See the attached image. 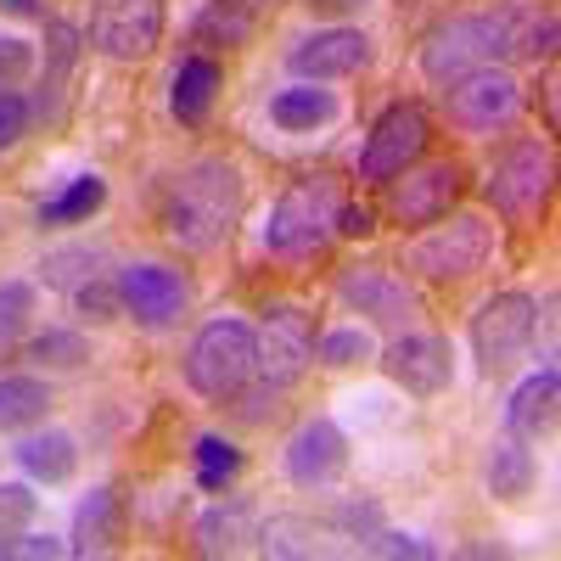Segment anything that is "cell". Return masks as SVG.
Segmentation results:
<instances>
[{
	"label": "cell",
	"mask_w": 561,
	"mask_h": 561,
	"mask_svg": "<svg viewBox=\"0 0 561 561\" xmlns=\"http://www.w3.org/2000/svg\"><path fill=\"white\" fill-rule=\"evenodd\" d=\"M73 309L90 314V320H113V314H124V309H118V280L102 275V280H90V287H79V293H73Z\"/></svg>",
	"instance_id": "37"
},
{
	"label": "cell",
	"mask_w": 561,
	"mask_h": 561,
	"mask_svg": "<svg viewBox=\"0 0 561 561\" xmlns=\"http://www.w3.org/2000/svg\"><path fill=\"white\" fill-rule=\"evenodd\" d=\"M34 511H39V500H34L28 483H0V556H7V545L18 534H28Z\"/></svg>",
	"instance_id": "33"
},
{
	"label": "cell",
	"mask_w": 561,
	"mask_h": 561,
	"mask_svg": "<svg viewBox=\"0 0 561 561\" xmlns=\"http://www.w3.org/2000/svg\"><path fill=\"white\" fill-rule=\"evenodd\" d=\"M28 124H34V107L18 96V90H0V152H12L28 135Z\"/></svg>",
	"instance_id": "36"
},
{
	"label": "cell",
	"mask_w": 561,
	"mask_h": 561,
	"mask_svg": "<svg viewBox=\"0 0 561 561\" xmlns=\"http://www.w3.org/2000/svg\"><path fill=\"white\" fill-rule=\"evenodd\" d=\"M45 410H51V388L34 377H0V433H23L39 427Z\"/></svg>",
	"instance_id": "26"
},
{
	"label": "cell",
	"mask_w": 561,
	"mask_h": 561,
	"mask_svg": "<svg viewBox=\"0 0 561 561\" xmlns=\"http://www.w3.org/2000/svg\"><path fill=\"white\" fill-rule=\"evenodd\" d=\"M337 208H343V185L332 174H304L293 180L280 203L270 208L264 225V253L275 259H309L337 237Z\"/></svg>",
	"instance_id": "3"
},
{
	"label": "cell",
	"mask_w": 561,
	"mask_h": 561,
	"mask_svg": "<svg viewBox=\"0 0 561 561\" xmlns=\"http://www.w3.org/2000/svg\"><path fill=\"white\" fill-rule=\"evenodd\" d=\"M248 208V180L237 163L225 158H197L192 169H180L169 197H163V230L169 242L185 253H214L237 237Z\"/></svg>",
	"instance_id": "1"
},
{
	"label": "cell",
	"mask_w": 561,
	"mask_h": 561,
	"mask_svg": "<svg viewBox=\"0 0 561 561\" xmlns=\"http://www.w3.org/2000/svg\"><path fill=\"white\" fill-rule=\"evenodd\" d=\"M466 192V169L455 158L444 163H410L404 174L388 180V214L399 225H438Z\"/></svg>",
	"instance_id": "12"
},
{
	"label": "cell",
	"mask_w": 561,
	"mask_h": 561,
	"mask_svg": "<svg viewBox=\"0 0 561 561\" xmlns=\"http://www.w3.org/2000/svg\"><path fill=\"white\" fill-rule=\"evenodd\" d=\"M287 68L309 84L320 79H348L359 68H370V39L359 28H320L309 39H298L293 51H287Z\"/></svg>",
	"instance_id": "17"
},
{
	"label": "cell",
	"mask_w": 561,
	"mask_h": 561,
	"mask_svg": "<svg viewBox=\"0 0 561 561\" xmlns=\"http://www.w3.org/2000/svg\"><path fill=\"white\" fill-rule=\"evenodd\" d=\"M225 7H237V12L259 18V12H270V7H275V0H225Z\"/></svg>",
	"instance_id": "45"
},
{
	"label": "cell",
	"mask_w": 561,
	"mask_h": 561,
	"mask_svg": "<svg viewBox=\"0 0 561 561\" xmlns=\"http://www.w3.org/2000/svg\"><path fill=\"white\" fill-rule=\"evenodd\" d=\"M314 359V320L298 309V304H275L264 309V325H259V377L264 388L287 393Z\"/></svg>",
	"instance_id": "11"
},
{
	"label": "cell",
	"mask_w": 561,
	"mask_h": 561,
	"mask_svg": "<svg viewBox=\"0 0 561 561\" xmlns=\"http://www.w3.org/2000/svg\"><path fill=\"white\" fill-rule=\"evenodd\" d=\"M550 192H556V158H550V140H517L489 174L483 197L494 203L500 219L511 225H534L545 208H550Z\"/></svg>",
	"instance_id": "5"
},
{
	"label": "cell",
	"mask_w": 561,
	"mask_h": 561,
	"mask_svg": "<svg viewBox=\"0 0 561 561\" xmlns=\"http://www.w3.org/2000/svg\"><path fill=\"white\" fill-rule=\"evenodd\" d=\"M219 84H225V73H219V62H214L208 51L185 57V62L174 68V90H169L174 118H180V124H203L208 107H214V96H219Z\"/></svg>",
	"instance_id": "20"
},
{
	"label": "cell",
	"mask_w": 561,
	"mask_h": 561,
	"mask_svg": "<svg viewBox=\"0 0 561 561\" xmlns=\"http://www.w3.org/2000/svg\"><path fill=\"white\" fill-rule=\"evenodd\" d=\"M517 57H528V62H539V57H556V12L545 7H523V18H517Z\"/></svg>",
	"instance_id": "34"
},
{
	"label": "cell",
	"mask_w": 561,
	"mask_h": 561,
	"mask_svg": "<svg viewBox=\"0 0 561 561\" xmlns=\"http://www.w3.org/2000/svg\"><path fill=\"white\" fill-rule=\"evenodd\" d=\"M377 230V214H370L365 203H343L337 208V237H370Z\"/></svg>",
	"instance_id": "42"
},
{
	"label": "cell",
	"mask_w": 561,
	"mask_h": 561,
	"mask_svg": "<svg viewBox=\"0 0 561 561\" xmlns=\"http://www.w3.org/2000/svg\"><path fill=\"white\" fill-rule=\"evenodd\" d=\"M253 23L259 18L225 7V0H208V7L197 12V23H192V39L203 45V51H230V45H248L253 39Z\"/></svg>",
	"instance_id": "27"
},
{
	"label": "cell",
	"mask_w": 561,
	"mask_h": 561,
	"mask_svg": "<svg viewBox=\"0 0 561 561\" xmlns=\"http://www.w3.org/2000/svg\"><path fill=\"white\" fill-rule=\"evenodd\" d=\"M259 377V332L237 314L208 320L185 348V388L203 399H237Z\"/></svg>",
	"instance_id": "4"
},
{
	"label": "cell",
	"mask_w": 561,
	"mask_h": 561,
	"mask_svg": "<svg viewBox=\"0 0 561 561\" xmlns=\"http://www.w3.org/2000/svg\"><path fill=\"white\" fill-rule=\"evenodd\" d=\"M427 140H433V118H427V107H415V102L388 107L377 124H370L365 147H359V180L388 185L393 174H404L410 163H421Z\"/></svg>",
	"instance_id": "9"
},
{
	"label": "cell",
	"mask_w": 561,
	"mask_h": 561,
	"mask_svg": "<svg viewBox=\"0 0 561 561\" xmlns=\"http://www.w3.org/2000/svg\"><path fill=\"white\" fill-rule=\"evenodd\" d=\"M34 73V45L28 39H0V90H18Z\"/></svg>",
	"instance_id": "38"
},
{
	"label": "cell",
	"mask_w": 561,
	"mask_h": 561,
	"mask_svg": "<svg viewBox=\"0 0 561 561\" xmlns=\"http://www.w3.org/2000/svg\"><path fill=\"white\" fill-rule=\"evenodd\" d=\"M28 359H34L39 370H73V365L90 359V348H84L79 332H39V337L28 343Z\"/></svg>",
	"instance_id": "32"
},
{
	"label": "cell",
	"mask_w": 561,
	"mask_h": 561,
	"mask_svg": "<svg viewBox=\"0 0 561 561\" xmlns=\"http://www.w3.org/2000/svg\"><path fill=\"white\" fill-rule=\"evenodd\" d=\"M237 472H242V449L230 444V438H219V433H203V438H197V483H203L208 494H219Z\"/></svg>",
	"instance_id": "29"
},
{
	"label": "cell",
	"mask_w": 561,
	"mask_h": 561,
	"mask_svg": "<svg viewBox=\"0 0 561 561\" xmlns=\"http://www.w3.org/2000/svg\"><path fill=\"white\" fill-rule=\"evenodd\" d=\"M90 45L113 62H140L163 39V0H96L90 7Z\"/></svg>",
	"instance_id": "10"
},
{
	"label": "cell",
	"mask_w": 561,
	"mask_h": 561,
	"mask_svg": "<svg viewBox=\"0 0 561 561\" xmlns=\"http://www.w3.org/2000/svg\"><path fill=\"white\" fill-rule=\"evenodd\" d=\"M28 314H34V287L28 280H0V359L23 343Z\"/></svg>",
	"instance_id": "30"
},
{
	"label": "cell",
	"mask_w": 561,
	"mask_h": 561,
	"mask_svg": "<svg viewBox=\"0 0 561 561\" xmlns=\"http://www.w3.org/2000/svg\"><path fill=\"white\" fill-rule=\"evenodd\" d=\"M556 404H561V377H556V365H545V370H534L517 393H511L505 427L517 433V438H545L556 427Z\"/></svg>",
	"instance_id": "19"
},
{
	"label": "cell",
	"mask_w": 561,
	"mask_h": 561,
	"mask_svg": "<svg viewBox=\"0 0 561 561\" xmlns=\"http://www.w3.org/2000/svg\"><path fill=\"white\" fill-rule=\"evenodd\" d=\"M332 113H337V96H332V90H314L309 79L293 84V90H275V96H270V124L287 129V135H304V129L325 124Z\"/></svg>",
	"instance_id": "25"
},
{
	"label": "cell",
	"mask_w": 561,
	"mask_h": 561,
	"mask_svg": "<svg viewBox=\"0 0 561 561\" xmlns=\"http://www.w3.org/2000/svg\"><path fill=\"white\" fill-rule=\"evenodd\" d=\"M365 550H370V556H410V561H427V556H433V545H427V539H415V534H393V528L370 534V539H365Z\"/></svg>",
	"instance_id": "40"
},
{
	"label": "cell",
	"mask_w": 561,
	"mask_h": 561,
	"mask_svg": "<svg viewBox=\"0 0 561 561\" xmlns=\"http://www.w3.org/2000/svg\"><path fill=\"white\" fill-rule=\"evenodd\" d=\"M382 370H388L404 393L433 399V393L449 388L455 359H449V343H444V337H433V332H404V337H393V343L382 348Z\"/></svg>",
	"instance_id": "14"
},
{
	"label": "cell",
	"mask_w": 561,
	"mask_h": 561,
	"mask_svg": "<svg viewBox=\"0 0 561 561\" xmlns=\"http://www.w3.org/2000/svg\"><path fill=\"white\" fill-rule=\"evenodd\" d=\"M517 18L523 7H494L433 28L427 45H421V73L433 84H449L472 68H500L505 57H517Z\"/></svg>",
	"instance_id": "2"
},
{
	"label": "cell",
	"mask_w": 561,
	"mask_h": 561,
	"mask_svg": "<svg viewBox=\"0 0 561 561\" xmlns=\"http://www.w3.org/2000/svg\"><path fill=\"white\" fill-rule=\"evenodd\" d=\"M343 466H348V438H343L337 421L314 415V421H304V427L293 433V444H287V478L298 489H332L343 478Z\"/></svg>",
	"instance_id": "16"
},
{
	"label": "cell",
	"mask_w": 561,
	"mask_h": 561,
	"mask_svg": "<svg viewBox=\"0 0 561 561\" xmlns=\"http://www.w3.org/2000/svg\"><path fill=\"white\" fill-rule=\"evenodd\" d=\"M62 550H68V545H62V539H51V534H18L0 561H57Z\"/></svg>",
	"instance_id": "41"
},
{
	"label": "cell",
	"mask_w": 561,
	"mask_h": 561,
	"mask_svg": "<svg viewBox=\"0 0 561 561\" xmlns=\"http://www.w3.org/2000/svg\"><path fill=\"white\" fill-rule=\"evenodd\" d=\"M539 332V304L528 293H494L472 314V354L483 377H500L505 365H517Z\"/></svg>",
	"instance_id": "8"
},
{
	"label": "cell",
	"mask_w": 561,
	"mask_h": 561,
	"mask_svg": "<svg viewBox=\"0 0 561 561\" xmlns=\"http://www.w3.org/2000/svg\"><path fill=\"white\" fill-rule=\"evenodd\" d=\"M489 494L494 500H523L528 489H534V449H528V438H517V433H500L494 444H489Z\"/></svg>",
	"instance_id": "22"
},
{
	"label": "cell",
	"mask_w": 561,
	"mask_h": 561,
	"mask_svg": "<svg viewBox=\"0 0 561 561\" xmlns=\"http://www.w3.org/2000/svg\"><path fill=\"white\" fill-rule=\"evenodd\" d=\"M489 253H494V225L478 214H455L449 225H433L421 242H410L404 264L421 280H466L489 264Z\"/></svg>",
	"instance_id": "6"
},
{
	"label": "cell",
	"mask_w": 561,
	"mask_h": 561,
	"mask_svg": "<svg viewBox=\"0 0 561 561\" xmlns=\"http://www.w3.org/2000/svg\"><path fill=\"white\" fill-rule=\"evenodd\" d=\"M337 298L359 314H370L377 325H410L421 314V298L415 287H404V280L393 270H377V264H359V270H343L337 275Z\"/></svg>",
	"instance_id": "15"
},
{
	"label": "cell",
	"mask_w": 561,
	"mask_h": 561,
	"mask_svg": "<svg viewBox=\"0 0 561 561\" xmlns=\"http://www.w3.org/2000/svg\"><path fill=\"white\" fill-rule=\"evenodd\" d=\"M298 7H309L314 18H354V12L370 7V0H298Z\"/></svg>",
	"instance_id": "43"
},
{
	"label": "cell",
	"mask_w": 561,
	"mask_h": 561,
	"mask_svg": "<svg viewBox=\"0 0 561 561\" xmlns=\"http://www.w3.org/2000/svg\"><path fill=\"white\" fill-rule=\"evenodd\" d=\"M12 455L34 483H68L73 466H79V444L68 433H28Z\"/></svg>",
	"instance_id": "23"
},
{
	"label": "cell",
	"mask_w": 561,
	"mask_h": 561,
	"mask_svg": "<svg viewBox=\"0 0 561 561\" xmlns=\"http://www.w3.org/2000/svg\"><path fill=\"white\" fill-rule=\"evenodd\" d=\"M259 550L264 556H314V523H304V517H270L264 528H259Z\"/></svg>",
	"instance_id": "31"
},
{
	"label": "cell",
	"mask_w": 561,
	"mask_h": 561,
	"mask_svg": "<svg viewBox=\"0 0 561 561\" xmlns=\"http://www.w3.org/2000/svg\"><path fill=\"white\" fill-rule=\"evenodd\" d=\"M118 539H124V494L102 483V489H90V494L79 500L68 550H73L79 561H90V556H107V550H118Z\"/></svg>",
	"instance_id": "18"
},
{
	"label": "cell",
	"mask_w": 561,
	"mask_h": 561,
	"mask_svg": "<svg viewBox=\"0 0 561 561\" xmlns=\"http://www.w3.org/2000/svg\"><path fill=\"white\" fill-rule=\"evenodd\" d=\"M337 528H343L348 539H370V534H382V505H377V500H348V505L337 511Z\"/></svg>",
	"instance_id": "39"
},
{
	"label": "cell",
	"mask_w": 561,
	"mask_h": 561,
	"mask_svg": "<svg viewBox=\"0 0 561 561\" xmlns=\"http://www.w3.org/2000/svg\"><path fill=\"white\" fill-rule=\"evenodd\" d=\"M523 113V84L517 73L505 68H472L444 84V118L466 135H489V129H505L511 118Z\"/></svg>",
	"instance_id": "7"
},
{
	"label": "cell",
	"mask_w": 561,
	"mask_h": 561,
	"mask_svg": "<svg viewBox=\"0 0 561 561\" xmlns=\"http://www.w3.org/2000/svg\"><path fill=\"white\" fill-rule=\"evenodd\" d=\"M248 539H259V511L253 500H225L197 517V550L203 556H237Z\"/></svg>",
	"instance_id": "21"
},
{
	"label": "cell",
	"mask_w": 561,
	"mask_h": 561,
	"mask_svg": "<svg viewBox=\"0 0 561 561\" xmlns=\"http://www.w3.org/2000/svg\"><path fill=\"white\" fill-rule=\"evenodd\" d=\"M102 275H107V248H90V242H73V248H57V253L39 259V280L68 293V298L79 287H90V280H102Z\"/></svg>",
	"instance_id": "24"
},
{
	"label": "cell",
	"mask_w": 561,
	"mask_h": 561,
	"mask_svg": "<svg viewBox=\"0 0 561 561\" xmlns=\"http://www.w3.org/2000/svg\"><path fill=\"white\" fill-rule=\"evenodd\" d=\"M314 359L320 365H359V359H370V332H359V325H343V332H325L320 337V348H314Z\"/></svg>",
	"instance_id": "35"
},
{
	"label": "cell",
	"mask_w": 561,
	"mask_h": 561,
	"mask_svg": "<svg viewBox=\"0 0 561 561\" xmlns=\"http://www.w3.org/2000/svg\"><path fill=\"white\" fill-rule=\"evenodd\" d=\"M107 203V180L102 174H79L68 180V192H57L51 203H39V225H79Z\"/></svg>",
	"instance_id": "28"
},
{
	"label": "cell",
	"mask_w": 561,
	"mask_h": 561,
	"mask_svg": "<svg viewBox=\"0 0 561 561\" xmlns=\"http://www.w3.org/2000/svg\"><path fill=\"white\" fill-rule=\"evenodd\" d=\"M113 280H118V309L135 314L147 332H163V325H174V320L185 314V298H192L185 275L169 270V264H152V259L124 264Z\"/></svg>",
	"instance_id": "13"
},
{
	"label": "cell",
	"mask_w": 561,
	"mask_h": 561,
	"mask_svg": "<svg viewBox=\"0 0 561 561\" xmlns=\"http://www.w3.org/2000/svg\"><path fill=\"white\" fill-rule=\"evenodd\" d=\"M0 12H12V18H39V0H0Z\"/></svg>",
	"instance_id": "44"
}]
</instances>
